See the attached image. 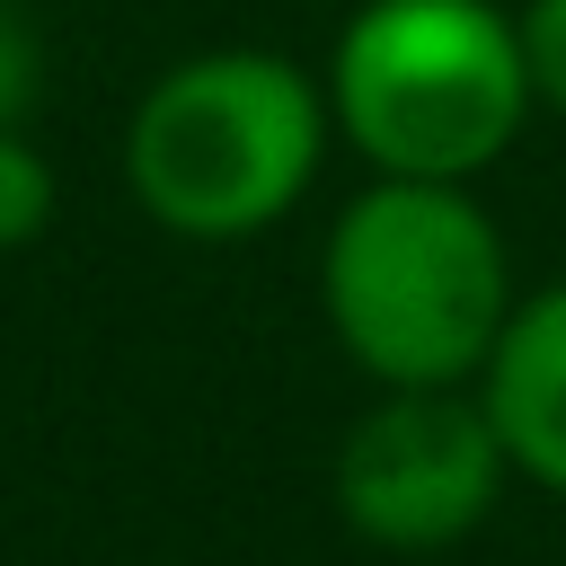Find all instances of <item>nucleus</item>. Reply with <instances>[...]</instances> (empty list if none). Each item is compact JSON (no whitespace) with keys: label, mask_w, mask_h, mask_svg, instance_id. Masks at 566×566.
Segmentation results:
<instances>
[{"label":"nucleus","mask_w":566,"mask_h":566,"mask_svg":"<svg viewBox=\"0 0 566 566\" xmlns=\"http://www.w3.org/2000/svg\"><path fill=\"white\" fill-rule=\"evenodd\" d=\"M53 221V168L27 133H0V248H27Z\"/></svg>","instance_id":"6"},{"label":"nucleus","mask_w":566,"mask_h":566,"mask_svg":"<svg viewBox=\"0 0 566 566\" xmlns=\"http://www.w3.org/2000/svg\"><path fill=\"white\" fill-rule=\"evenodd\" d=\"M478 398L504 433V460L522 478H539L548 495H566V283H548L513 310L495 363L478 371Z\"/></svg>","instance_id":"5"},{"label":"nucleus","mask_w":566,"mask_h":566,"mask_svg":"<svg viewBox=\"0 0 566 566\" xmlns=\"http://www.w3.org/2000/svg\"><path fill=\"white\" fill-rule=\"evenodd\" d=\"M504 433L469 389H389L336 451V504L380 548H442L504 495Z\"/></svg>","instance_id":"4"},{"label":"nucleus","mask_w":566,"mask_h":566,"mask_svg":"<svg viewBox=\"0 0 566 566\" xmlns=\"http://www.w3.org/2000/svg\"><path fill=\"white\" fill-rule=\"evenodd\" d=\"M318 301L380 389H469L513 327V265L469 186L380 177L327 230Z\"/></svg>","instance_id":"1"},{"label":"nucleus","mask_w":566,"mask_h":566,"mask_svg":"<svg viewBox=\"0 0 566 566\" xmlns=\"http://www.w3.org/2000/svg\"><path fill=\"white\" fill-rule=\"evenodd\" d=\"M522 53H531V97H548L566 115V0L522 9Z\"/></svg>","instance_id":"7"},{"label":"nucleus","mask_w":566,"mask_h":566,"mask_svg":"<svg viewBox=\"0 0 566 566\" xmlns=\"http://www.w3.org/2000/svg\"><path fill=\"white\" fill-rule=\"evenodd\" d=\"M327 115L380 177L469 186L531 115L522 18L486 0H371L336 35Z\"/></svg>","instance_id":"2"},{"label":"nucleus","mask_w":566,"mask_h":566,"mask_svg":"<svg viewBox=\"0 0 566 566\" xmlns=\"http://www.w3.org/2000/svg\"><path fill=\"white\" fill-rule=\"evenodd\" d=\"M35 80H44V62H35V35H27V18L0 0V133H18V124H27V106H35Z\"/></svg>","instance_id":"8"},{"label":"nucleus","mask_w":566,"mask_h":566,"mask_svg":"<svg viewBox=\"0 0 566 566\" xmlns=\"http://www.w3.org/2000/svg\"><path fill=\"white\" fill-rule=\"evenodd\" d=\"M318 142H327V97L310 88V71L230 44L150 80L124 133V177L142 212L177 239H256L310 195Z\"/></svg>","instance_id":"3"}]
</instances>
